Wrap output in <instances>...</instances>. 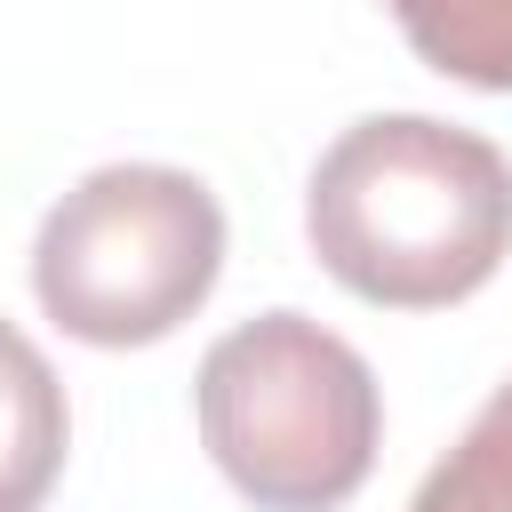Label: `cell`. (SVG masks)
<instances>
[{
  "instance_id": "cell-1",
  "label": "cell",
  "mask_w": 512,
  "mask_h": 512,
  "mask_svg": "<svg viewBox=\"0 0 512 512\" xmlns=\"http://www.w3.org/2000/svg\"><path fill=\"white\" fill-rule=\"evenodd\" d=\"M304 232L328 280L368 304H464L512 256V160L432 112L352 120L312 168Z\"/></svg>"
},
{
  "instance_id": "cell-2",
  "label": "cell",
  "mask_w": 512,
  "mask_h": 512,
  "mask_svg": "<svg viewBox=\"0 0 512 512\" xmlns=\"http://www.w3.org/2000/svg\"><path fill=\"white\" fill-rule=\"evenodd\" d=\"M192 400L208 456L256 512H336L384 440L368 360L304 312H256L224 328Z\"/></svg>"
},
{
  "instance_id": "cell-3",
  "label": "cell",
  "mask_w": 512,
  "mask_h": 512,
  "mask_svg": "<svg viewBox=\"0 0 512 512\" xmlns=\"http://www.w3.org/2000/svg\"><path fill=\"white\" fill-rule=\"evenodd\" d=\"M216 272H224V208L200 176L160 160H112L80 176L32 240L40 312L96 352L160 344L208 304Z\"/></svg>"
},
{
  "instance_id": "cell-4",
  "label": "cell",
  "mask_w": 512,
  "mask_h": 512,
  "mask_svg": "<svg viewBox=\"0 0 512 512\" xmlns=\"http://www.w3.org/2000/svg\"><path fill=\"white\" fill-rule=\"evenodd\" d=\"M64 440H72V416H64V384L48 352L16 320H0V512L48 504L64 472Z\"/></svg>"
},
{
  "instance_id": "cell-5",
  "label": "cell",
  "mask_w": 512,
  "mask_h": 512,
  "mask_svg": "<svg viewBox=\"0 0 512 512\" xmlns=\"http://www.w3.org/2000/svg\"><path fill=\"white\" fill-rule=\"evenodd\" d=\"M408 48L464 80V88H512V0H384Z\"/></svg>"
},
{
  "instance_id": "cell-6",
  "label": "cell",
  "mask_w": 512,
  "mask_h": 512,
  "mask_svg": "<svg viewBox=\"0 0 512 512\" xmlns=\"http://www.w3.org/2000/svg\"><path fill=\"white\" fill-rule=\"evenodd\" d=\"M408 512H512V384L488 392V408L424 472V488H416Z\"/></svg>"
}]
</instances>
